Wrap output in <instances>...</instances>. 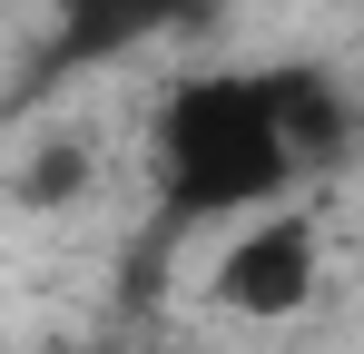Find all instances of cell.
<instances>
[{"mask_svg":"<svg viewBox=\"0 0 364 354\" xmlns=\"http://www.w3.org/2000/svg\"><path fill=\"white\" fill-rule=\"evenodd\" d=\"M276 118H286L296 168H345V148H355V109H345V89H335L325 69H276Z\"/></svg>","mask_w":364,"mask_h":354,"instance_id":"obj_3","label":"cell"},{"mask_svg":"<svg viewBox=\"0 0 364 354\" xmlns=\"http://www.w3.org/2000/svg\"><path fill=\"white\" fill-rule=\"evenodd\" d=\"M178 0H69V20H79V50H119L138 30H158Z\"/></svg>","mask_w":364,"mask_h":354,"instance_id":"obj_4","label":"cell"},{"mask_svg":"<svg viewBox=\"0 0 364 354\" xmlns=\"http://www.w3.org/2000/svg\"><path fill=\"white\" fill-rule=\"evenodd\" d=\"M79 187H89V148H79V138H60L50 158L20 168V197H30V207H60V197H79Z\"/></svg>","mask_w":364,"mask_h":354,"instance_id":"obj_5","label":"cell"},{"mask_svg":"<svg viewBox=\"0 0 364 354\" xmlns=\"http://www.w3.org/2000/svg\"><path fill=\"white\" fill-rule=\"evenodd\" d=\"M296 148L276 118V69H197L158 109V187L178 217H276L296 187Z\"/></svg>","mask_w":364,"mask_h":354,"instance_id":"obj_1","label":"cell"},{"mask_svg":"<svg viewBox=\"0 0 364 354\" xmlns=\"http://www.w3.org/2000/svg\"><path fill=\"white\" fill-rule=\"evenodd\" d=\"M89 354H178V345H89Z\"/></svg>","mask_w":364,"mask_h":354,"instance_id":"obj_6","label":"cell"},{"mask_svg":"<svg viewBox=\"0 0 364 354\" xmlns=\"http://www.w3.org/2000/svg\"><path fill=\"white\" fill-rule=\"evenodd\" d=\"M315 276H325L315 227H305L296 207H276V217H246L227 236V256L207 266V305H227L237 325H296L305 305H315Z\"/></svg>","mask_w":364,"mask_h":354,"instance_id":"obj_2","label":"cell"}]
</instances>
